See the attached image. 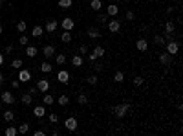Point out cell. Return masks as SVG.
Segmentation results:
<instances>
[{
    "mask_svg": "<svg viewBox=\"0 0 183 136\" xmlns=\"http://www.w3.org/2000/svg\"><path fill=\"white\" fill-rule=\"evenodd\" d=\"M53 101H55V99H53L51 94H46V96H44V105H51Z\"/></svg>",
    "mask_w": 183,
    "mask_h": 136,
    "instance_id": "8d00e7d4",
    "label": "cell"
},
{
    "mask_svg": "<svg viewBox=\"0 0 183 136\" xmlns=\"http://www.w3.org/2000/svg\"><path fill=\"white\" fill-rule=\"evenodd\" d=\"M17 29H19L20 33H24L26 32V20H19L17 22Z\"/></svg>",
    "mask_w": 183,
    "mask_h": 136,
    "instance_id": "e575fe53",
    "label": "cell"
},
{
    "mask_svg": "<svg viewBox=\"0 0 183 136\" xmlns=\"http://www.w3.org/2000/svg\"><path fill=\"white\" fill-rule=\"evenodd\" d=\"M44 114H46V109H44V107H40V105L33 109V116H37V118H42Z\"/></svg>",
    "mask_w": 183,
    "mask_h": 136,
    "instance_id": "44dd1931",
    "label": "cell"
},
{
    "mask_svg": "<svg viewBox=\"0 0 183 136\" xmlns=\"http://www.w3.org/2000/svg\"><path fill=\"white\" fill-rule=\"evenodd\" d=\"M20 86V81H11V88H19Z\"/></svg>",
    "mask_w": 183,
    "mask_h": 136,
    "instance_id": "bcb514c9",
    "label": "cell"
},
{
    "mask_svg": "<svg viewBox=\"0 0 183 136\" xmlns=\"http://www.w3.org/2000/svg\"><path fill=\"white\" fill-rule=\"evenodd\" d=\"M42 33H44V28H40V26H35L33 32H31L33 37H42Z\"/></svg>",
    "mask_w": 183,
    "mask_h": 136,
    "instance_id": "83f0119b",
    "label": "cell"
},
{
    "mask_svg": "<svg viewBox=\"0 0 183 136\" xmlns=\"http://www.w3.org/2000/svg\"><path fill=\"white\" fill-rule=\"evenodd\" d=\"M117 13H119V8L115 4H110L108 8H106V15H108V17H115Z\"/></svg>",
    "mask_w": 183,
    "mask_h": 136,
    "instance_id": "7c38bea8",
    "label": "cell"
},
{
    "mask_svg": "<svg viewBox=\"0 0 183 136\" xmlns=\"http://www.w3.org/2000/svg\"><path fill=\"white\" fill-rule=\"evenodd\" d=\"M88 59H90L92 63H95V61H97V57L94 55V52H90V53H88Z\"/></svg>",
    "mask_w": 183,
    "mask_h": 136,
    "instance_id": "f6af8a7d",
    "label": "cell"
},
{
    "mask_svg": "<svg viewBox=\"0 0 183 136\" xmlns=\"http://www.w3.org/2000/svg\"><path fill=\"white\" fill-rule=\"evenodd\" d=\"M94 55H95V57H103V55H104V48H103V46H95V48H94Z\"/></svg>",
    "mask_w": 183,
    "mask_h": 136,
    "instance_id": "4dcf8cb0",
    "label": "cell"
},
{
    "mask_svg": "<svg viewBox=\"0 0 183 136\" xmlns=\"http://www.w3.org/2000/svg\"><path fill=\"white\" fill-rule=\"evenodd\" d=\"M37 53H39V50H37L35 46H26V55H28V57H35Z\"/></svg>",
    "mask_w": 183,
    "mask_h": 136,
    "instance_id": "7402d4cb",
    "label": "cell"
},
{
    "mask_svg": "<svg viewBox=\"0 0 183 136\" xmlns=\"http://www.w3.org/2000/svg\"><path fill=\"white\" fill-rule=\"evenodd\" d=\"M17 134H19V129H17V127L9 125V127L6 129V136H17Z\"/></svg>",
    "mask_w": 183,
    "mask_h": 136,
    "instance_id": "484cf974",
    "label": "cell"
},
{
    "mask_svg": "<svg viewBox=\"0 0 183 136\" xmlns=\"http://www.w3.org/2000/svg\"><path fill=\"white\" fill-rule=\"evenodd\" d=\"M0 2H2V0H0Z\"/></svg>",
    "mask_w": 183,
    "mask_h": 136,
    "instance_id": "db71d44e",
    "label": "cell"
},
{
    "mask_svg": "<svg viewBox=\"0 0 183 136\" xmlns=\"http://www.w3.org/2000/svg\"><path fill=\"white\" fill-rule=\"evenodd\" d=\"M33 134H35V136H44V132H42V131H35Z\"/></svg>",
    "mask_w": 183,
    "mask_h": 136,
    "instance_id": "681fc988",
    "label": "cell"
},
{
    "mask_svg": "<svg viewBox=\"0 0 183 136\" xmlns=\"http://www.w3.org/2000/svg\"><path fill=\"white\" fill-rule=\"evenodd\" d=\"M71 65H73L75 68L83 66V57H81V55H75V57H71Z\"/></svg>",
    "mask_w": 183,
    "mask_h": 136,
    "instance_id": "d6986e66",
    "label": "cell"
},
{
    "mask_svg": "<svg viewBox=\"0 0 183 136\" xmlns=\"http://www.w3.org/2000/svg\"><path fill=\"white\" fill-rule=\"evenodd\" d=\"M135 48L139 50V52H147V50H148V42H147V39H137Z\"/></svg>",
    "mask_w": 183,
    "mask_h": 136,
    "instance_id": "9c48e42d",
    "label": "cell"
},
{
    "mask_svg": "<svg viewBox=\"0 0 183 136\" xmlns=\"http://www.w3.org/2000/svg\"><path fill=\"white\" fill-rule=\"evenodd\" d=\"M51 70H53V65H50L48 61H46V63H42V65H40V72H44V74H50Z\"/></svg>",
    "mask_w": 183,
    "mask_h": 136,
    "instance_id": "ffe728a7",
    "label": "cell"
},
{
    "mask_svg": "<svg viewBox=\"0 0 183 136\" xmlns=\"http://www.w3.org/2000/svg\"><path fill=\"white\" fill-rule=\"evenodd\" d=\"M60 24H62V28L66 29V32H71V29L75 28V22L70 19V17H66V19H62V22H60Z\"/></svg>",
    "mask_w": 183,
    "mask_h": 136,
    "instance_id": "ba28073f",
    "label": "cell"
},
{
    "mask_svg": "<svg viewBox=\"0 0 183 136\" xmlns=\"http://www.w3.org/2000/svg\"><path fill=\"white\" fill-rule=\"evenodd\" d=\"M29 131V123H20V127H19V132L20 134H26Z\"/></svg>",
    "mask_w": 183,
    "mask_h": 136,
    "instance_id": "d590c367",
    "label": "cell"
},
{
    "mask_svg": "<svg viewBox=\"0 0 183 136\" xmlns=\"http://www.w3.org/2000/svg\"><path fill=\"white\" fill-rule=\"evenodd\" d=\"M97 20H99V24L104 26L106 22H108V15H99V19H97Z\"/></svg>",
    "mask_w": 183,
    "mask_h": 136,
    "instance_id": "ab89813d",
    "label": "cell"
},
{
    "mask_svg": "<svg viewBox=\"0 0 183 136\" xmlns=\"http://www.w3.org/2000/svg\"><path fill=\"white\" fill-rule=\"evenodd\" d=\"M22 65H24V63H22V59H13V61H11V66H13L15 70H20Z\"/></svg>",
    "mask_w": 183,
    "mask_h": 136,
    "instance_id": "f1b7e54d",
    "label": "cell"
},
{
    "mask_svg": "<svg viewBox=\"0 0 183 136\" xmlns=\"http://www.w3.org/2000/svg\"><path fill=\"white\" fill-rule=\"evenodd\" d=\"M135 19V13L134 11H126V20H134Z\"/></svg>",
    "mask_w": 183,
    "mask_h": 136,
    "instance_id": "7bdbcfd3",
    "label": "cell"
},
{
    "mask_svg": "<svg viewBox=\"0 0 183 136\" xmlns=\"http://www.w3.org/2000/svg\"><path fill=\"white\" fill-rule=\"evenodd\" d=\"M86 81H88L90 85H97V81H99V77H97V75H95V74H92V75H88V77H86Z\"/></svg>",
    "mask_w": 183,
    "mask_h": 136,
    "instance_id": "d6a6232c",
    "label": "cell"
},
{
    "mask_svg": "<svg viewBox=\"0 0 183 136\" xmlns=\"http://www.w3.org/2000/svg\"><path fill=\"white\" fill-rule=\"evenodd\" d=\"M59 6L62 8V9H68L73 6V0H59Z\"/></svg>",
    "mask_w": 183,
    "mask_h": 136,
    "instance_id": "d4e9b609",
    "label": "cell"
},
{
    "mask_svg": "<svg viewBox=\"0 0 183 136\" xmlns=\"http://www.w3.org/2000/svg\"><path fill=\"white\" fill-rule=\"evenodd\" d=\"M57 101H59L60 107H66V105L70 103V98H68L66 94H62V96H59V99H57Z\"/></svg>",
    "mask_w": 183,
    "mask_h": 136,
    "instance_id": "cb8c5ba5",
    "label": "cell"
},
{
    "mask_svg": "<svg viewBox=\"0 0 183 136\" xmlns=\"http://www.w3.org/2000/svg\"><path fill=\"white\" fill-rule=\"evenodd\" d=\"M79 53H81V55H84V53H88V46H86V44H83V46L79 48Z\"/></svg>",
    "mask_w": 183,
    "mask_h": 136,
    "instance_id": "ee69618b",
    "label": "cell"
},
{
    "mask_svg": "<svg viewBox=\"0 0 183 136\" xmlns=\"http://www.w3.org/2000/svg\"><path fill=\"white\" fill-rule=\"evenodd\" d=\"M134 85L135 86H141L143 85V77H141V75H135V77H134Z\"/></svg>",
    "mask_w": 183,
    "mask_h": 136,
    "instance_id": "60d3db41",
    "label": "cell"
},
{
    "mask_svg": "<svg viewBox=\"0 0 183 136\" xmlns=\"http://www.w3.org/2000/svg\"><path fill=\"white\" fill-rule=\"evenodd\" d=\"M112 112H114V116H115V118H125V116L130 112V105H128V103H121V105H115Z\"/></svg>",
    "mask_w": 183,
    "mask_h": 136,
    "instance_id": "6da1fadb",
    "label": "cell"
},
{
    "mask_svg": "<svg viewBox=\"0 0 183 136\" xmlns=\"http://www.w3.org/2000/svg\"><path fill=\"white\" fill-rule=\"evenodd\" d=\"M114 81H115V83L125 81V74H123V72H115V75H114Z\"/></svg>",
    "mask_w": 183,
    "mask_h": 136,
    "instance_id": "1f68e13d",
    "label": "cell"
},
{
    "mask_svg": "<svg viewBox=\"0 0 183 136\" xmlns=\"http://www.w3.org/2000/svg\"><path fill=\"white\" fill-rule=\"evenodd\" d=\"M2 83H4V74L0 72V85H2Z\"/></svg>",
    "mask_w": 183,
    "mask_h": 136,
    "instance_id": "816d5d0a",
    "label": "cell"
},
{
    "mask_svg": "<svg viewBox=\"0 0 183 136\" xmlns=\"http://www.w3.org/2000/svg\"><path fill=\"white\" fill-rule=\"evenodd\" d=\"M57 79H59V83L68 85V83H70V74H68L66 70H60V72L57 74Z\"/></svg>",
    "mask_w": 183,
    "mask_h": 136,
    "instance_id": "8992f818",
    "label": "cell"
},
{
    "mask_svg": "<svg viewBox=\"0 0 183 136\" xmlns=\"http://www.w3.org/2000/svg\"><path fill=\"white\" fill-rule=\"evenodd\" d=\"M154 42L158 44V46H165V42H167V41H165L163 35H156V37H154Z\"/></svg>",
    "mask_w": 183,
    "mask_h": 136,
    "instance_id": "f546056e",
    "label": "cell"
},
{
    "mask_svg": "<svg viewBox=\"0 0 183 136\" xmlns=\"http://www.w3.org/2000/svg\"><path fill=\"white\" fill-rule=\"evenodd\" d=\"M57 20H48V22H46V32H48V33H53L55 32V29H57Z\"/></svg>",
    "mask_w": 183,
    "mask_h": 136,
    "instance_id": "5bb4252c",
    "label": "cell"
},
{
    "mask_svg": "<svg viewBox=\"0 0 183 136\" xmlns=\"http://www.w3.org/2000/svg\"><path fill=\"white\" fill-rule=\"evenodd\" d=\"M86 33H88V37H90V39H99V37H101V32H99L97 28H90Z\"/></svg>",
    "mask_w": 183,
    "mask_h": 136,
    "instance_id": "9a60e30c",
    "label": "cell"
},
{
    "mask_svg": "<svg viewBox=\"0 0 183 136\" xmlns=\"http://www.w3.org/2000/svg\"><path fill=\"white\" fill-rule=\"evenodd\" d=\"M165 48H167V53H170V55H176L179 52V44L176 41H167L165 42Z\"/></svg>",
    "mask_w": 183,
    "mask_h": 136,
    "instance_id": "7a4b0ae2",
    "label": "cell"
},
{
    "mask_svg": "<svg viewBox=\"0 0 183 136\" xmlns=\"http://www.w3.org/2000/svg\"><path fill=\"white\" fill-rule=\"evenodd\" d=\"M4 65V53H0V66Z\"/></svg>",
    "mask_w": 183,
    "mask_h": 136,
    "instance_id": "f907efd6",
    "label": "cell"
},
{
    "mask_svg": "<svg viewBox=\"0 0 183 136\" xmlns=\"http://www.w3.org/2000/svg\"><path fill=\"white\" fill-rule=\"evenodd\" d=\"M19 42L22 44V46H28V42H29V37H28V35H20V39H19Z\"/></svg>",
    "mask_w": 183,
    "mask_h": 136,
    "instance_id": "f35d334b",
    "label": "cell"
},
{
    "mask_svg": "<svg viewBox=\"0 0 183 136\" xmlns=\"http://www.w3.org/2000/svg\"><path fill=\"white\" fill-rule=\"evenodd\" d=\"M48 88H50L48 79H39V83H37V90H39V92H48Z\"/></svg>",
    "mask_w": 183,
    "mask_h": 136,
    "instance_id": "52a82bcc",
    "label": "cell"
},
{
    "mask_svg": "<svg viewBox=\"0 0 183 136\" xmlns=\"http://www.w3.org/2000/svg\"><path fill=\"white\" fill-rule=\"evenodd\" d=\"M64 127L70 131V132H73V131H77V118H68L66 122H64Z\"/></svg>",
    "mask_w": 183,
    "mask_h": 136,
    "instance_id": "277c9868",
    "label": "cell"
},
{
    "mask_svg": "<svg viewBox=\"0 0 183 136\" xmlns=\"http://www.w3.org/2000/svg\"><path fill=\"white\" fill-rule=\"evenodd\" d=\"M2 101H4L6 105H13V103H15V96H13L11 92H2Z\"/></svg>",
    "mask_w": 183,
    "mask_h": 136,
    "instance_id": "30bf717a",
    "label": "cell"
},
{
    "mask_svg": "<svg viewBox=\"0 0 183 136\" xmlns=\"http://www.w3.org/2000/svg\"><path fill=\"white\" fill-rule=\"evenodd\" d=\"M55 63H57V65H64V63H66V55H64V53H57V55H55Z\"/></svg>",
    "mask_w": 183,
    "mask_h": 136,
    "instance_id": "4316f807",
    "label": "cell"
},
{
    "mask_svg": "<svg viewBox=\"0 0 183 136\" xmlns=\"http://www.w3.org/2000/svg\"><path fill=\"white\" fill-rule=\"evenodd\" d=\"M94 68H95V72H101V70H103V65H101V63H99V65H95V66H94Z\"/></svg>",
    "mask_w": 183,
    "mask_h": 136,
    "instance_id": "c3c4849f",
    "label": "cell"
},
{
    "mask_svg": "<svg viewBox=\"0 0 183 136\" xmlns=\"http://www.w3.org/2000/svg\"><path fill=\"white\" fill-rule=\"evenodd\" d=\"M2 32H4V28H2V24H0V35H2Z\"/></svg>",
    "mask_w": 183,
    "mask_h": 136,
    "instance_id": "f5cc1de1",
    "label": "cell"
},
{
    "mask_svg": "<svg viewBox=\"0 0 183 136\" xmlns=\"http://www.w3.org/2000/svg\"><path fill=\"white\" fill-rule=\"evenodd\" d=\"M20 101H22L24 105H29V103L33 101V96L29 94V92H28V94H22V96H20Z\"/></svg>",
    "mask_w": 183,
    "mask_h": 136,
    "instance_id": "603a6c76",
    "label": "cell"
},
{
    "mask_svg": "<svg viewBox=\"0 0 183 136\" xmlns=\"http://www.w3.org/2000/svg\"><path fill=\"white\" fill-rule=\"evenodd\" d=\"M174 29H176V26H174L172 20H167L165 22V33H174Z\"/></svg>",
    "mask_w": 183,
    "mask_h": 136,
    "instance_id": "e0dca14e",
    "label": "cell"
},
{
    "mask_svg": "<svg viewBox=\"0 0 183 136\" xmlns=\"http://www.w3.org/2000/svg\"><path fill=\"white\" fill-rule=\"evenodd\" d=\"M90 8L94 9V11H101V8H103V2H101V0H92V2H90Z\"/></svg>",
    "mask_w": 183,
    "mask_h": 136,
    "instance_id": "ac0fdd59",
    "label": "cell"
},
{
    "mask_svg": "<svg viewBox=\"0 0 183 136\" xmlns=\"http://www.w3.org/2000/svg\"><path fill=\"white\" fill-rule=\"evenodd\" d=\"M42 53H44V57H48V59H50V57L55 55V48L51 46V44H48V46H44V48H42Z\"/></svg>",
    "mask_w": 183,
    "mask_h": 136,
    "instance_id": "8fae6325",
    "label": "cell"
},
{
    "mask_svg": "<svg viewBox=\"0 0 183 136\" xmlns=\"http://www.w3.org/2000/svg\"><path fill=\"white\" fill-rule=\"evenodd\" d=\"M106 26H108V29H110L112 33H117L119 29H121V22H119V20H115V17H114L112 20H108V22H106Z\"/></svg>",
    "mask_w": 183,
    "mask_h": 136,
    "instance_id": "5b68a950",
    "label": "cell"
},
{
    "mask_svg": "<svg viewBox=\"0 0 183 136\" xmlns=\"http://www.w3.org/2000/svg\"><path fill=\"white\" fill-rule=\"evenodd\" d=\"M50 122H51V123H59V116H57L55 112H53V114H50Z\"/></svg>",
    "mask_w": 183,
    "mask_h": 136,
    "instance_id": "b9f144b4",
    "label": "cell"
},
{
    "mask_svg": "<svg viewBox=\"0 0 183 136\" xmlns=\"http://www.w3.org/2000/svg\"><path fill=\"white\" fill-rule=\"evenodd\" d=\"M170 61H172V55H170V53L165 52V53L159 55V63H161V65H170Z\"/></svg>",
    "mask_w": 183,
    "mask_h": 136,
    "instance_id": "4fadbf2b",
    "label": "cell"
},
{
    "mask_svg": "<svg viewBox=\"0 0 183 136\" xmlns=\"http://www.w3.org/2000/svg\"><path fill=\"white\" fill-rule=\"evenodd\" d=\"M28 92H29V94H31V96H35V94H37V86H31V88H29V90H28Z\"/></svg>",
    "mask_w": 183,
    "mask_h": 136,
    "instance_id": "7dc6e473",
    "label": "cell"
},
{
    "mask_svg": "<svg viewBox=\"0 0 183 136\" xmlns=\"http://www.w3.org/2000/svg\"><path fill=\"white\" fill-rule=\"evenodd\" d=\"M71 39H73V35H71V32H66L64 29V33L60 35V41H62L64 44H68V42H71Z\"/></svg>",
    "mask_w": 183,
    "mask_h": 136,
    "instance_id": "2e32d148",
    "label": "cell"
},
{
    "mask_svg": "<svg viewBox=\"0 0 183 136\" xmlns=\"http://www.w3.org/2000/svg\"><path fill=\"white\" fill-rule=\"evenodd\" d=\"M13 118H15V112L13 110H6L4 112V119H6V122H13Z\"/></svg>",
    "mask_w": 183,
    "mask_h": 136,
    "instance_id": "836d02e7",
    "label": "cell"
},
{
    "mask_svg": "<svg viewBox=\"0 0 183 136\" xmlns=\"http://www.w3.org/2000/svg\"><path fill=\"white\" fill-rule=\"evenodd\" d=\"M19 81H20V83H29V81H31V72L26 70V68H20V72H19Z\"/></svg>",
    "mask_w": 183,
    "mask_h": 136,
    "instance_id": "3957f363",
    "label": "cell"
},
{
    "mask_svg": "<svg viewBox=\"0 0 183 136\" xmlns=\"http://www.w3.org/2000/svg\"><path fill=\"white\" fill-rule=\"evenodd\" d=\"M77 101H79V105H86V103H88V96H86V94H81V96L77 98Z\"/></svg>",
    "mask_w": 183,
    "mask_h": 136,
    "instance_id": "74e56055",
    "label": "cell"
}]
</instances>
